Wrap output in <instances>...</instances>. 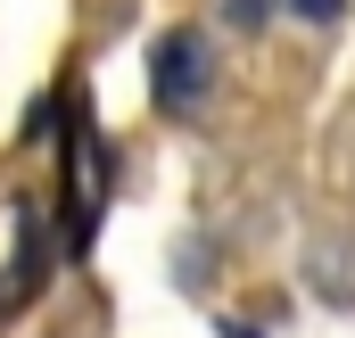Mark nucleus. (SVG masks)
Here are the masks:
<instances>
[{
	"label": "nucleus",
	"mask_w": 355,
	"mask_h": 338,
	"mask_svg": "<svg viewBox=\"0 0 355 338\" xmlns=\"http://www.w3.org/2000/svg\"><path fill=\"white\" fill-rule=\"evenodd\" d=\"M149 83H157V107H198V91H207V50H198V33H166L157 50H149Z\"/></svg>",
	"instance_id": "nucleus-1"
},
{
	"label": "nucleus",
	"mask_w": 355,
	"mask_h": 338,
	"mask_svg": "<svg viewBox=\"0 0 355 338\" xmlns=\"http://www.w3.org/2000/svg\"><path fill=\"white\" fill-rule=\"evenodd\" d=\"M297 8H306V17H339V0H297Z\"/></svg>",
	"instance_id": "nucleus-2"
}]
</instances>
